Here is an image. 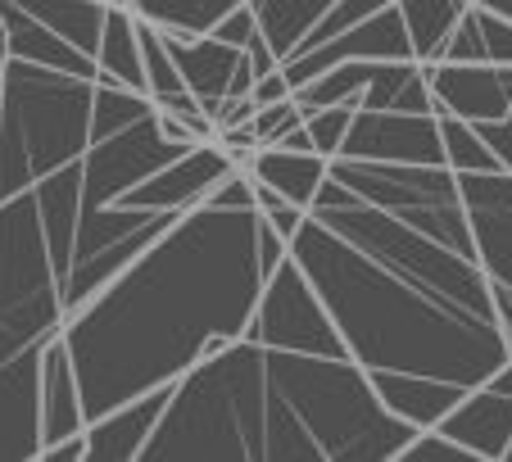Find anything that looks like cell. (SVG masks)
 Wrapping results in <instances>:
<instances>
[{"instance_id": "cell-36", "label": "cell", "mask_w": 512, "mask_h": 462, "mask_svg": "<svg viewBox=\"0 0 512 462\" xmlns=\"http://www.w3.org/2000/svg\"><path fill=\"white\" fill-rule=\"evenodd\" d=\"M476 23H481L485 59H490V64H512V19H499V14H490V10H476Z\"/></svg>"}, {"instance_id": "cell-45", "label": "cell", "mask_w": 512, "mask_h": 462, "mask_svg": "<svg viewBox=\"0 0 512 462\" xmlns=\"http://www.w3.org/2000/svg\"><path fill=\"white\" fill-rule=\"evenodd\" d=\"M109 5H123V0H109Z\"/></svg>"}, {"instance_id": "cell-3", "label": "cell", "mask_w": 512, "mask_h": 462, "mask_svg": "<svg viewBox=\"0 0 512 462\" xmlns=\"http://www.w3.org/2000/svg\"><path fill=\"white\" fill-rule=\"evenodd\" d=\"M408 435L349 354L263 345V462H395Z\"/></svg>"}, {"instance_id": "cell-37", "label": "cell", "mask_w": 512, "mask_h": 462, "mask_svg": "<svg viewBox=\"0 0 512 462\" xmlns=\"http://www.w3.org/2000/svg\"><path fill=\"white\" fill-rule=\"evenodd\" d=\"M476 132L485 136V145L494 150V159H499L503 173H512V105L503 118H494V123H472Z\"/></svg>"}, {"instance_id": "cell-26", "label": "cell", "mask_w": 512, "mask_h": 462, "mask_svg": "<svg viewBox=\"0 0 512 462\" xmlns=\"http://www.w3.org/2000/svg\"><path fill=\"white\" fill-rule=\"evenodd\" d=\"M368 73H372L368 59H340V64L313 73L309 82H300L290 96H295L300 109H322V105H354L358 109V96L368 87Z\"/></svg>"}, {"instance_id": "cell-12", "label": "cell", "mask_w": 512, "mask_h": 462, "mask_svg": "<svg viewBox=\"0 0 512 462\" xmlns=\"http://www.w3.org/2000/svg\"><path fill=\"white\" fill-rule=\"evenodd\" d=\"M41 349L0 358V462H37L41 449Z\"/></svg>"}, {"instance_id": "cell-47", "label": "cell", "mask_w": 512, "mask_h": 462, "mask_svg": "<svg viewBox=\"0 0 512 462\" xmlns=\"http://www.w3.org/2000/svg\"><path fill=\"white\" fill-rule=\"evenodd\" d=\"M390 5H395V0H390Z\"/></svg>"}, {"instance_id": "cell-28", "label": "cell", "mask_w": 512, "mask_h": 462, "mask_svg": "<svg viewBox=\"0 0 512 462\" xmlns=\"http://www.w3.org/2000/svg\"><path fill=\"white\" fill-rule=\"evenodd\" d=\"M440 145H445V164L454 168V173H494V168H499V159H494V150L485 145V136L454 114H440Z\"/></svg>"}, {"instance_id": "cell-33", "label": "cell", "mask_w": 512, "mask_h": 462, "mask_svg": "<svg viewBox=\"0 0 512 462\" xmlns=\"http://www.w3.org/2000/svg\"><path fill=\"white\" fill-rule=\"evenodd\" d=\"M440 59H449V64H481V59H485L481 23H476V10H472V5L458 14L454 32L445 37V50H440Z\"/></svg>"}, {"instance_id": "cell-17", "label": "cell", "mask_w": 512, "mask_h": 462, "mask_svg": "<svg viewBox=\"0 0 512 462\" xmlns=\"http://www.w3.org/2000/svg\"><path fill=\"white\" fill-rule=\"evenodd\" d=\"M82 426H87V408H82V390L73 363H68V349L64 340H50L41 349V449L68 440V435H82Z\"/></svg>"}, {"instance_id": "cell-21", "label": "cell", "mask_w": 512, "mask_h": 462, "mask_svg": "<svg viewBox=\"0 0 512 462\" xmlns=\"http://www.w3.org/2000/svg\"><path fill=\"white\" fill-rule=\"evenodd\" d=\"M358 109H399V114H435L422 59H377Z\"/></svg>"}, {"instance_id": "cell-40", "label": "cell", "mask_w": 512, "mask_h": 462, "mask_svg": "<svg viewBox=\"0 0 512 462\" xmlns=\"http://www.w3.org/2000/svg\"><path fill=\"white\" fill-rule=\"evenodd\" d=\"M37 462H87V440H82V435H68V440H59V444H46V449L37 453Z\"/></svg>"}, {"instance_id": "cell-22", "label": "cell", "mask_w": 512, "mask_h": 462, "mask_svg": "<svg viewBox=\"0 0 512 462\" xmlns=\"http://www.w3.org/2000/svg\"><path fill=\"white\" fill-rule=\"evenodd\" d=\"M96 82H118V87L145 91V68H141V41H136V14L127 5H109L105 23H100L96 41Z\"/></svg>"}, {"instance_id": "cell-25", "label": "cell", "mask_w": 512, "mask_h": 462, "mask_svg": "<svg viewBox=\"0 0 512 462\" xmlns=\"http://www.w3.org/2000/svg\"><path fill=\"white\" fill-rule=\"evenodd\" d=\"M395 5H399V19H404L413 59H422V64H440L445 37L454 32L458 14H463L472 0H395Z\"/></svg>"}, {"instance_id": "cell-31", "label": "cell", "mask_w": 512, "mask_h": 462, "mask_svg": "<svg viewBox=\"0 0 512 462\" xmlns=\"http://www.w3.org/2000/svg\"><path fill=\"white\" fill-rule=\"evenodd\" d=\"M381 5H390V0H331V10L322 14L318 23H313V32L300 41V50H313V46H322V41L340 37V32L354 28L358 19H368V14H377Z\"/></svg>"}, {"instance_id": "cell-18", "label": "cell", "mask_w": 512, "mask_h": 462, "mask_svg": "<svg viewBox=\"0 0 512 462\" xmlns=\"http://www.w3.org/2000/svg\"><path fill=\"white\" fill-rule=\"evenodd\" d=\"M0 32H5V55H19V59L41 64V68H59V73L91 77V82L100 77L96 55L68 46L64 37H55L50 28H41L37 19H28V14H23L19 5H10V0H0Z\"/></svg>"}, {"instance_id": "cell-5", "label": "cell", "mask_w": 512, "mask_h": 462, "mask_svg": "<svg viewBox=\"0 0 512 462\" xmlns=\"http://www.w3.org/2000/svg\"><path fill=\"white\" fill-rule=\"evenodd\" d=\"M91 77L5 55L0 64V200L82 159L91 145Z\"/></svg>"}, {"instance_id": "cell-1", "label": "cell", "mask_w": 512, "mask_h": 462, "mask_svg": "<svg viewBox=\"0 0 512 462\" xmlns=\"http://www.w3.org/2000/svg\"><path fill=\"white\" fill-rule=\"evenodd\" d=\"M290 259L363 372L472 390L508 358L449 164L331 159Z\"/></svg>"}, {"instance_id": "cell-4", "label": "cell", "mask_w": 512, "mask_h": 462, "mask_svg": "<svg viewBox=\"0 0 512 462\" xmlns=\"http://www.w3.org/2000/svg\"><path fill=\"white\" fill-rule=\"evenodd\" d=\"M136 462H263V345L232 340L173 381Z\"/></svg>"}, {"instance_id": "cell-43", "label": "cell", "mask_w": 512, "mask_h": 462, "mask_svg": "<svg viewBox=\"0 0 512 462\" xmlns=\"http://www.w3.org/2000/svg\"><path fill=\"white\" fill-rule=\"evenodd\" d=\"M503 462H512V444H508V453H503Z\"/></svg>"}, {"instance_id": "cell-13", "label": "cell", "mask_w": 512, "mask_h": 462, "mask_svg": "<svg viewBox=\"0 0 512 462\" xmlns=\"http://www.w3.org/2000/svg\"><path fill=\"white\" fill-rule=\"evenodd\" d=\"M435 114H454L463 123H494L512 105V64H426Z\"/></svg>"}, {"instance_id": "cell-46", "label": "cell", "mask_w": 512, "mask_h": 462, "mask_svg": "<svg viewBox=\"0 0 512 462\" xmlns=\"http://www.w3.org/2000/svg\"><path fill=\"white\" fill-rule=\"evenodd\" d=\"M0 41H5V32H0Z\"/></svg>"}, {"instance_id": "cell-8", "label": "cell", "mask_w": 512, "mask_h": 462, "mask_svg": "<svg viewBox=\"0 0 512 462\" xmlns=\"http://www.w3.org/2000/svg\"><path fill=\"white\" fill-rule=\"evenodd\" d=\"M472 250L490 281V299L499 313V327L512 345V173H458Z\"/></svg>"}, {"instance_id": "cell-19", "label": "cell", "mask_w": 512, "mask_h": 462, "mask_svg": "<svg viewBox=\"0 0 512 462\" xmlns=\"http://www.w3.org/2000/svg\"><path fill=\"white\" fill-rule=\"evenodd\" d=\"M372 390H377V399L390 408V413L399 417V422H408L413 431H422V426H435L440 417L449 413V408L463 399V385L454 381H435V376H408V372H368Z\"/></svg>"}, {"instance_id": "cell-6", "label": "cell", "mask_w": 512, "mask_h": 462, "mask_svg": "<svg viewBox=\"0 0 512 462\" xmlns=\"http://www.w3.org/2000/svg\"><path fill=\"white\" fill-rule=\"evenodd\" d=\"M64 272L46 245L32 191L0 200V358L64 331Z\"/></svg>"}, {"instance_id": "cell-35", "label": "cell", "mask_w": 512, "mask_h": 462, "mask_svg": "<svg viewBox=\"0 0 512 462\" xmlns=\"http://www.w3.org/2000/svg\"><path fill=\"white\" fill-rule=\"evenodd\" d=\"M209 37H218V41H227V46H236V50H245L254 37H259V19H254V10H250V0H241V5H232V10L223 14V19L209 28Z\"/></svg>"}, {"instance_id": "cell-38", "label": "cell", "mask_w": 512, "mask_h": 462, "mask_svg": "<svg viewBox=\"0 0 512 462\" xmlns=\"http://www.w3.org/2000/svg\"><path fill=\"white\" fill-rule=\"evenodd\" d=\"M259 213H263V222L277 231L281 241L290 245V236L300 231V222H304V213L309 209H300V204H290V200H277V204H268V209H259Z\"/></svg>"}, {"instance_id": "cell-34", "label": "cell", "mask_w": 512, "mask_h": 462, "mask_svg": "<svg viewBox=\"0 0 512 462\" xmlns=\"http://www.w3.org/2000/svg\"><path fill=\"white\" fill-rule=\"evenodd\" d=\"M304 118V109L295 105V96H286V100H272V105H254V114H250V132H254V141L259 145H272L286 127H295Z\"/></svg>"}, {"instance_id": "cell-30", "label": "cell", "mask_w": 512, "mask_h": 462, "mask_svg": "<svg viewBox=\"0 0 512 462\" xmlns=\"http://www.w3.org/2000/svg\"><path fill=\"white\" fill-rule=\"evenodd\" d=\"M349 118H354V105L304 109V132H309V141H313V154H322V159H336L340 145H345Z\"/></svg>"}, {"instance_id": "cell-32", "label": "cell", "mask_w": 512, "mask_h": 462, "mask_svg": "<svg viewBox=\"0 0 512 462\" xmlns=\"http://www.w3.org/2000/svg\"><path fill=\"white\" fill-rule=\"evenodd\" d=\"M395 462H476V453L454 444L449 435H440L435 426H422V431L408 435V444L395 453Z\"/></svg>"}, {"instance_id": "cell-10", "label": "cell", "mask_w": 512, "mask_h": 462, "mask_svg": "<svg viewBox=\"0 0 512 462\" xmlns=\"http://www.w3.org/2000/svg\"><path fill=\"white\" fill-rule=\"evenodd\" d=\"M336 159H363V164H445L440 114L354 109Z\"/></svg>"}, {"instance_id": "cell-14", "label": "cell", "mask_w": 512, "mask_h": 462, "mask_svg": "<svg viewBox=\"0 0 512 462\" xmlns=\"http://www.w3.org/2000/svg\"><path fill=\"white\" fill-rule=\"evenodd\" d=\"M435 431L449 435V440L463 444V449H472L476 462H503V453H508V444H512V395H503V390H494V385H485V381L472 385V390H463V399L435 422Z\"/></svg>"}, {"instance_id": "cell-23", "label": "cell", "mask_w": 512, "mask_h": 462, "mask_svg": "<svg viewBox=\"0 0 512 462\" xmlns=\"http://www.w3.org/2000/svg\"><path fill=\"white\" fill-rule=\"evenodd\" d=\"M254 19H259V37L272 55L286 64L300 41L313 32V23L331 10V0H250Z\"/></svg>"}, {"instance_id": "cell-39", "label": "cell", "mask_w": 512, "mask_h": 462, "mask_svg": "<svg viewBox=\"0 0 512 462\" xmlns=\"http://www.w3.org/2000/svg\"><path fill=\"white\" fill-rule=\"evenodd\" d=\"M286 96H290V82H286V73H281V68L263 73L259 82H254V91H250L254 105H272V100H286Z\"/></svg>"}, {"instance_id": "cell-16", "label": "cell", "mask_w": 512, "mask_h": 462, "mask_svg": "<svg viewBox=\"0 0 512 462\" xmlns=\"http://www.w3.org/2000/svg\"><path fill=\"white\" fill-rule=\"evenodd\" d=\"M164 37L168 55H173L177 73H182V87L200 100V109L209 114L213 123V109L227 100V87H232V73L241 64L245 50L227 46V41L209 37V32H173V28H159Z\"/></svg>"}, {"instance_id": "cell-24", "label": "cell", "mask_w": 512, "mask_h": 462, "mask_svg": "<svg viewBox=\"0 0 512 462\" xmlns=\"http://www.w3.org/2000/svg\"><path fill=\"white\" fill-rule=\"evenodd\" d=\"M10 5H19L28 19H37L41 28H50L55 37H64L68 46L96 55L100 23H105L109 0H10Z\"/></svg>"}, {"instance_id": "cell-2", "label": "cell", "mask_w": 512, "mask_h": 462, "mask_svg": "<svg viewBox=\"0 0 512 462\" xmlns=\"http://www.w3.org/2000/svg\"><path fill=\"white\" fill-rule=\"evenodd\" d=\"M259 222V209L195 204L68 313L59 340L87 422L155 385H173L186 367L245 336L263 290Z\"/></svg>"}, {"instance_id": "cell-11", "label": "cell", "mask_w": 512, "mask_h": 462, "mask_svg": "<svg viewBox=\"0 0 512 462\" xmlns=\"http://www.w3.org/2000/svg\"><path fill=\"white\" fill-rule=\"evenodd\" d=\"M232 168H236V159L227 154V145L200 141L191 150H182L177 159H168L164 168H155L132 191H123L114 204H123V209H150V213H186L195 204H204V195L223 182Z\"/></svg>"}, {"instance_id": "cell-29", "label": "cell", "mask_w": 512, "mask_h": 462, "mask_svg": "<svg viewBox=\"0 0 512 462\" xmlns=\"http://www.w3.org/2000/svg\"><path fill=\"white\" fill-rule=\"evenodd\" d=\"M136 41H141V68H145V96L155 100L164 91H177L182 87V73H177L173 55H168L164 37L150 19H136Z\"/></svg>"}, {"instance_id": "cell-7", "label": "cell", "mask_w": 512, "mask_h": 462, "mask_svg": "<svg viewBox=\"0 0 512 462\" xmlns=\"http://www.w3.org/2000/svg\"><path fill=\"white\" fill-rule=\"evenodd\" d=\"M245 336L268 349H295V354H345V340L336 336L322 299L313 295L309 277L295 268L290 254L263 277Z\"/></svg>"}, {"instance_id": "cell-20", "label": "cell", "mask_w": 512, "mask_h": 462, "mask_svg": "<svg viewBox=\"0 0 512 462\" xmlns=\"http://www.w3.org/2000/svg\"><path fill=\"white\" fill-rule=\"evenodd\" d=\"M241 168L259 186L277 191L281 200L309 209L313 195H318V186H322V177H327V168H331V159H322V154H313V150H281V145H259V150L245 154Z\"/></svg>"}, {"instance_id": "cell-9", "label": "cell", "mask_w": 512, "mask_h": 462, "mask_svg": "<svg viewBox=\"0 0 512 462\" xmlns=\"http://www.w3.org/2000/svg\"><path fill=\"white\" fill-rule=\"evenodd\" d=\"M182 150H191V145L168 141L155 123V109L145 118H136V123H127L123 132L105 136V141H91L87 154H82V213L109 209L118 195L132 191L136 182H145L155 168H164Z\"/></svg>"}, {"instance_id": "cell-15", "label": "cell", "mask_w": 512, "mask_h": 462, "mask_svg": "<svg viewBox=\"0 0 512 462\" xmlns=\"http://www.w3.org/2000/svg\"><path fill=\"white\" fill-rule=\"evenodd\" d=\"M173 385H155L145 395H132L123 404H114L109 413L91 417L82 426V440H87V462H136L155 431L159 413H164Z\"/></svg>"}, {"instance_id": "cell-44", "label": "cell", "mask_w": 512, "mask_h": 462, "mask_svg": "<svg viewBox=\"0 0 512 462\" xmlns=\"http://www.w3.org/2000/svg\"><path fill=\"white\" fill-rule=\"evenodd\" d=\"M0 64H5V41H0Z\"/></svg>"}, {"instance_id": "cell-42", "label": "cell", "mask_w": 512, "mask_h": 462, "mask_svg": "<svg viewBox=\"0 0 512 462\" xmlns=\"http://www.w3.org/2000/svg\"><path fill=\"white\" fill-rule=\"evenodd\" d=\"M476 10H490V14H499V19H512V0H472Z\"/></svg>"}, {"instance_id": "cell-27", "label": "cell", "mask_w": 512, "mask_h": 462, "mask_svg": "<svg viewBox=\"0 0 512 462\" xmlns=\"http://www.w3.org/2000/svg\"><path fill=\"white\" fill-rule=\"evenodd\" d=\"M136 19H150L155 28L173 32H209L232 5L241 0H123Z\"/></svg>"}, {"instance_id": "cell-41", "label": "cell", "mask_w": 512, "mask_h": 462, "mask_svg": "<svg viewBox=\"0 0 512 462\" xmlns=\"http://www.w3.org/2000/svg\"><path fill=\"white\" fill-rule=\"evenodd\" d=\"M485 385H494V390H503V395H512V345H508V358H503L499 367H494V376Z\"/></svg>"}]
</instances>
